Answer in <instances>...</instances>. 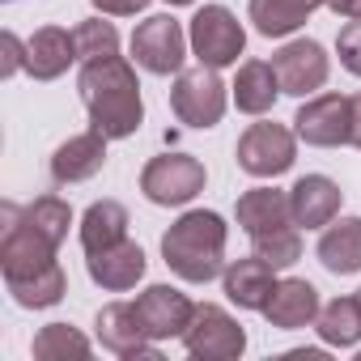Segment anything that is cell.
I'll return each mask as SVG.
<instances>
[{
    "mask_svg": "<svg viewBox=\"0 0 361 361\" xmlns=\"http://www.w3.org/2000/svg\"><path fill=\"white\" fill-rule=\"evenodd\" d=\"M94 327H98V344L106 353H115V357H153L157 361V340H149V331H145V323H140L132 302L102 306Z\"/></svg>",
    "mask_w": 361,
    "mask_h": 361,
    "instance_id": "cell-12",
    "label": "cell"
},
{
    "mask_svg": "<svg viewBox=\"0 0 361 361\" xmlns=\"http://www.w3.org/2000/svg\"><path fill=\"white\" fill-rule=\"evenodd\" d=\"M26 221L47 238V243H64L68 238V226H73V209L60 200V196H39L35 204H26Z\"/></svg>",
    "mask_w": 361,
    "mask_h": 361,
    "instance_id": "cell-28",
    "label": "cell"
},
{
    "mask_svg": "<svg viewBox=\"0 0 361 361\" xmlns=\"http://www.w3.org/2000/svg\"><path fill=\"white\" fill-rule=\"evenodd\" d=\"M90 5L102 9V13H111V18H132V13L149 9V0H90Z\"/></svg>",
    "mask_w": 361,
    "mask_h": 361,
    "instance_id": "cell-33",
    "label": "cell"
},
{
    "mask_svg": "<svg viewBox=\"0 0 361 361\" xmlns=\"http://www.w3.org/2000/svg\"><path fill=\"white\" fill-rule=\"evenodd\" d=\"M319 310H323L319 289L310 281L289 276V281H276V289H272V298L264 306V319L272 327H281V331H298V327H310L319 319Z\"/></svg>",
    "mask_w": 361,
    "mask_h": 361,
    "instance_id": "cell-15",
    "label": "cell"
},
{
    "mask_svg": "<svg viewBox=\"0 0 361 361\" xmlns=\"http://www.w3.org/2000/svg\"><path fill=\"white\" fill-rule=\"evenodd\" d=\"M221 285H226V298L238 306V310H264L272 289H276V268L259 255L251 259H234L226 272H221Z\"/></svg>",
    "mask_w": 361,
    "mask_h": 361,
    "instance_id": "cell-16",
    "label": "cell"
},
{
    "mask_svg": "<svg viewBox=\"0 0 361 361\" xmlns=\"http://www.w3.org/2000/svg\"><path fill=\"white\" fill-rule=\"evenodd\" d=\"M77 60V39L60 26H43L35 30V39L26 43V73L35 81H56L68 73V64Z\"/></svg>",
    "mask_w": 361,
    "mask_h": 361,
    "instance_id": "cell-18",
    "label": "cell"
},
{
    "mask_svg": "<svg viewBox=\"0 0 361 361\" xmlns=\"http://www.w3.org/2000/svg\"><path fill=\"white\" fill-rule=\"evenodd\" d=\"M327 5V0H251L247 5V18L255 22V30L264 39H285L293 35L298 26H306V18Z\"/></svg>",
    "mask_w": 361,
    "mask_h": 361,
    "instance_id": "cell-22",
    "label": "cell"
},
{
    "mask_svg": "<svg viewBox=\"0 0 361 361\" xmlns=\"http://www.w3.org/2000/svg\"><path fill=\"white\" fill-rule=\"evenodd\" d=\"M0 51H5V56H0V77H13L18 68H26V43L13 30L0 35Z\"/></svg>",
    "mask_w": 361,
    "mask_h": 361,
    "instance_id": "cell-32",
    "label": "cell"
},
{
    "mask_svg": "<svg viewBox=\"0 0 361 361\" xmlns=\"http://www.w3.org/2000/svg\"><path fill=\"white\" fill-rule=\"evenodd\" d=\"M336 51H340V64H344L353 77H361V18H357V22H348V26L340 30Z\"/></svg>",
    "mask_w": 361,
    "mask_h": 361,
    "instance_id": "cell-31",
    "label": "cell"
},
{
    "mask_svg": "<svg viewBox=\"0 0 361 361\" xmlns=\"http://www.w3.org/2000/svg\"><path fill=\"white\" fill-rule=\"evenodd\" d=\"M255 255L268 259L272 268H289L302 259V234L293 226H281V230H268V234H255Z\"/></svg>",
    "mask_w": 361,
    "mask_h": 361,
    "instance_id": "cell-30",
    "label": "cell"
},
{
    "mask_svg": "<svg viewBox=\"0 0 361 361\" xmlns=\"http://www.w3.org/2000/svg\"><path fill=\"white\" fill-rule=\"evenodd\" d=\"M298 140L285 123H251L238 140V166L255 178H276L293 166Z\"/></svg>",
    "mask_w": 361,
    "mask_h": 361,
    "instance_id": "cell-9",
    "label": "cell"
},
{
    "mask_svg": "<svg viewBox=\"0 0 361 361\" xmlns=\"http://www.w3.org/2000/svg\"><path fill=\"white\" fill-rule=\"evenodd\" d=\"M327 9H331L336 18H348V22H357V18H361V0H327Z\"/></svg>",
    "mask_w": 361,
    "mask_h": 361,
    "instance_id": "cell-34",
    "label": "cell"
},
{
    "mask_svg": "<svg viewBox=\"0 0 361 361\" xmlns=\"http://www.w3.org/2000/svg\"><path fill=\"white\" fill-rule=\"evenodd\" d=\"M128 238V209L119 200H94L81 217V247L85 255H98Z\"/></svg>",
    "mask_w": 361,
    "mask_h": 361,
    "instance_id": "cell-24",
    "label": "cell"
},
{
    "mask_svg": "<svg viewBox=\"0 0 361 361\" xmlns=\"http://www.w3.org/2000/svg\"><path fill=\"white\" fill-rule=\"evenodd\" d=\"M238 226L255 238V234H268V230H281V226H293V209H289V192H276V188H251L238 196Z\"/></svg>",
    "mask_w": 361,
    "mask_h": 361,
    "instance_id": "cell-20",
    "label": "cell"
},
{
    "mask_svg": "<svg viewBox=\"0 0 361 361\" xmlns=\"http://www.w3.org/2000/svg\"><path fill=\"white\" fill-rule=\"evenodd\" d=\"M340 200H344V192L331 183L327 174H306V178H298L293 192H289L293 226H306V230H323V226H331L336 213H340Z\"/></svg>",
    "mask_w": 361,
    "mask_h": 361,
    "instance_id": "cell-14",
    "label": "cell"
},
{
    "mask_svg": "<svg viewBox=\"0 0 361 361\" xmlns=\"http://www.w3.org/2000/svg\"><path fill=\"white\" fill-rule=\"evenodd\" d=\"M85 264H90L94 285H102L111 293H123V289H132L145 276V251L136 243H128V238L115 243V247H106V251H98V255H90Z\"/></svg>",
    "mask_w": 361,
    "mask_h": 361,
    "instance_id": "cell-19",
    "label": "cell"
},
{
    "mask_svg": "<svg viewBox=\"0 0 361 361\" xmlns=\"http://www.w3.org/2000/svg\"><path fill=\"white\" fill-rule=\"evenodd\" d=\"M314 327H319L323 344H331V348L361 344V298H336V302H327L319 310Z\"/></svg>",
    "mask_w": 361,
    "mask_h": 361,
    "instance_id": "cell-25",
    "label": "cell"
},
{
    "mask_svg": "<svg viewBox=\"0 0 361 361\" xmlns=\"http://www.w3.org/2000/svg\"><path fill=\"white\" fill-rule=\"evenodd\" d=\"M166 5H196V0H166Z\"/></svg>",
    "mask_w": 361,
    "mask_h": 361,
    "instance_id": "cell-36",
    "label": "cell"
},
{
    "mask_svg": "<svg viewBox=\"0 0 361 361\" xmlns=\"http://www.w3.org/2000/svg\"><path fill=\"white\" fill-rule=\"evenodd\" d=\"M348 145L361 149V94L353 98V128H348Z\"/></svg>",
    "mask_w": 361,
    "mask_h": 361,
    "instance_id": "cell-35",
    "label": "cell"
},
{
    "mask_svg": "<svg viewBox=\"0 0 361 361\" xmlns=\"http://www.w3.org/2000/svg\"><path fill=\"white\" fill-rule=\"evenodd\" d=\"M319 264L336 276L361 272V217H340L319 238Z\"/></svg>",
    "mask_w": 361,
    "mask_h": 361,
    "instance_id": "cell-21",
    "label": "cell"
},
{
    "mask_svg": "<svg viewBox=\"0 0 361 361\" xmlns=\"http://www.w3.org/2000/svg\"><path fill=\"white\" fill-rule=\"evenodd\" d=\"M5 234H0V268H5V281H18V276H30V272H43L47 264H56V243H47L30 221H26V209L18 204H5Z\"/></svg>",
    "mask_w": 361,
    "mask_h": 361,
    "instance_id": "cell-5",
    "label": "cell"
},
{
    "mask_svg": "<svg viewBox=\"0 0 361 361\" xmlns=\"http://www.w3.org/2000/svg\"><path fill=\"white\" fill-rule=\"evenodd\" d=\"M188 39H192L196 60L209 64V68H230V64H238V56H243V47H247V30H243V22H238L226 5H204V9L192 18Z\"/></svg>",
    "mask_w": 361,
    "mask_h": 361,
    "instance_id": "cell-6",
    "label": "cell"
},
{
    "mask_svg": "<svg viewBox=\"0 0 361 361\" xmlns=\"http://www.w3.org/2000/svg\"><path fill=\"white\" fill-rule=\"evenodd\" d=\"M81 102L90 111V123L106 136V140H123L145 123V102H140V81L136 68L123 56H106V60H90L81 64Z\"/></svg>",
    "mask_w": 361,
    "mask_h": 361,
    "instance_id": "cell-1",
    "label": "cell"
},
{
    "mask_svg": "<svg viewBox=\"0 0 361 361\" xmlns=\"http://www.w3.org/2000/svg\"><path fill=\"white\" fill-rule=\"evenodd\" d=\"M77 39V60L90 64V60H106V56H119V30L102 18H90L73 30Z\"/></svg>",
    "mask_w": 361,
    "mask_h": 361,
    "instance_id": "cell-29",
    "label": "cell"
},
{
    "mask_svg": "<svg viewBox=\"0 0 361 361\" xmlns=\"http://www.w3.org/2000/svg\"><path fill=\"white\" fill-rule=\"evenodd\" d=\"M170 106L188 128H217L226 115V85H221L217 68H209V64L183 68L170 85Z\"/></svg>",
    "mask_w": 361,
    "mask_h": 361,
    "instance_id": "cell-4",
    "label": "cell"
},
{
    "mask_svg": "<svg viewBox=\"0 0 361 361\" xmlns=\"http://www.w3.org/2000/svg\"><path fill=\"white\" fill-rule=\"evenodd\" d=\"M276 94H281V81H276V68L264 64V60H247L234 77V102L243 115H268L276 106Z\"/></svg>",
    "mask_w": 361,
    "mask_h": 361,
    "instance_id": "cell-23",
    "label": "cell"
},
{
    "mask_svg": "<svg viewBox=\"0 0 361 361\" xmlns=\"http://www.w3.org/2000/svg\"><path fill=\"white\" fill-rule=\"evenodd\" d=\"M183 348L200 361H234L247 348V331L238 327V319H230L221 306L200 302L188 331H183Z\"/></svg>",
    "mask_w": 361,
    "mask_h": 361,
    "instance_id": "cell-8",
    "label": "cell"
},
{
    "mask_svg": "<svg viewBox=\"0 0 361 361\" xmlns=\"http://www.w3.org/2000/svg\"><path fill=\"white\" fill-rule=\"evenodd\" d=\"M35 357L39 361H85L90 357V340L77 331V327H68V323H47L39 336H35Z\"/></svg>",
    "mask_w": 361,
    "mask_h": 361,
    "instance_id": "cell-27",
    "label": "cell"
},
{
    "mask_svg": "<svg viewBox=\"0 0 361 361\" xmlns=\"http://www.w3.org/2000/svg\"><path fill=\"white\" fill-rule=\"evenodd\" d=\"M204 183H209V174L192 153H161L140 170V192L161 209H178V204L196 200Z\"/></svg>",
    "mask_w": 361,
    "mask_h": 361,
    "instance_id": "cell-3",
    "label": "cell"
},
{
    "mask_svg": "<svg viewBox=\"0 0 361 361\" xmlns=\"http://www.w3.org/2000/svg\"><path fill=\"white\" fill-rule=\"evenodd\" d=\"M298 136L314 149H336L348 145V128H353V98L344 94H314L302 102L298 111Z\"/></svg>",
    "mask_w": 361,
    "mask_h": 361,
    "instance_id": "cell-11",
    "label": "cell"
},
{
    "mask_svg": "<svg viewBox=\"0 0 361 361\" xmlns=\"http://www.w3.org/2000/svg\"><path fill=\"white\" fill-rule=\"evenodd\" d=\"M272 68H276L281 94L310 98V94H319V90L327 85L331 60H327V51H323L314 39H293V43H285V47L272 56Z\"/></svg>",
    "mask_w": 361,
    "mask_h": 361,
    "instance_id": "cell-10",
    "label": "cell"
},
{
    "mask_svg": "<svg viewBox=\"0 0 361 361\" xmlns=\"http://www.w3.org/2000/svg\"><path fill=\"white\" fill-rule=\"evenodd\" d=\"M188 35L170 13H157V18H145L136 30H132V56L145 73L153 77H170V73H183V60H188Z\"/></svg>",
    "mask_w": 361,
    "mask_h": 361,
    "instance_id": "cell-7",
    "label": "cell"
},
{
    "mask_svg": "<svg viewBox=\"0 0 361 361\" xmlns=\"http://www.w3.org/2000/svg\"><path fill=\"white\" fill-rule=\"evenodd\" d=\"M226 238H230V230L217 213L192 209L161 234V259L178 281L209 285L213 276L226 272Z\"/></svg>",
    "mask_w": 361,
    "mask_h": 361,
    "instance_id": "cell-2",
    "label": "cell"
},
{
    "mask_svg": "<svg viewBox=\"0 0 361 361\" xmlns=\"http://www.w3.org/2000/svg\"><path fill=\"white\" fill-rule=\"evenodd\" d=\"M357 298H361V289H357Z\"/></svg>",
    "mask_w": 361,
    "mask_h": 361,
    "instance_id": "cell-37",
    "label": "cell"
},
{
    "mask_svg": "<svg viewBox=\"0 0 361 361\" xmlns=\"http://www.w3.org/2000/svg\"><path fill=\"white\" fill-rule=\"evenodd\" d=\"M136 314L149 331V340H174V336H183L196 306L188 293H178L174 285H149L140 298H136Z\"/></svg>",
    "mask_w": 361,
    "mask_h": 361,
    "instance_id": "cell-13",
    "label": "cell"
},
{
    "mask_svg": "<svg viewBox=\"0 0 361 361\" xmlns=\"http://www.w3.org/2000/svg\"><path fill=\"white\" fill-rule=\"evenodd\" d=\"M106 161V136L98 128L64 140L56 153H51V178L56 183H85V178H94Z\"/></svg>",
    "mask_w": 361,
    "mask_h": 361,
    "instance_id": "cell-17",
    "label": "cell"
},
{
    "mask_svg": "<svg viewBox=\"0 0 361 361\" xmlns=\"http://www.w3.org/2000/svg\"><path fill=\"white\" fill-rule=\"evenodd\" d=\"M5 285H9V293H13V302H18V306H26V310H47V306H56V302L64 298L68 276H64V268H60V264H47L43 272L18 276V281H5Z\"/></svg>",
    "mask_w": 361,
    "mask_h": 361,
    "instance_id": "cell-26",
    "label": "cell"
}]
</instances>
